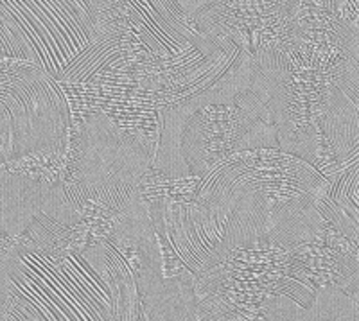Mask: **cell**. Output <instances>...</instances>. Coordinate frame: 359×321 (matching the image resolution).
I'll return each mask as SVG.
<instances>
[{
  "label": "cell",
  "instance_id": "1",
  "mask_svg": "<svg viewBox=\"0 0 359 321\" xmlns=\"http://www.w3.org/2000/svg\"><path fill=\"white\" fill-rule=\"evenodd\" d=\"M131 277L107 278L76 252L24 248L0 266V294L13 321H139Z\"/></svg>",
  "mask_w": 359,
  "mask_h": 321
},
{
  "label": "cell",
  "instance_id": "2",
  "mask_svg": "<svg viewBox=\"0 0 359 321\" xmlns=\"http://www.w3.org/2000/svg\"><path fill=\"white\" fill-rule=\"evenodd\" d=\"M54 189L38 182L0 171V228L9 235H18L40 212L57 207Z\"/></svg>",
  "mask_w": 359,
  "mask_h": 321
}]
</instances>
